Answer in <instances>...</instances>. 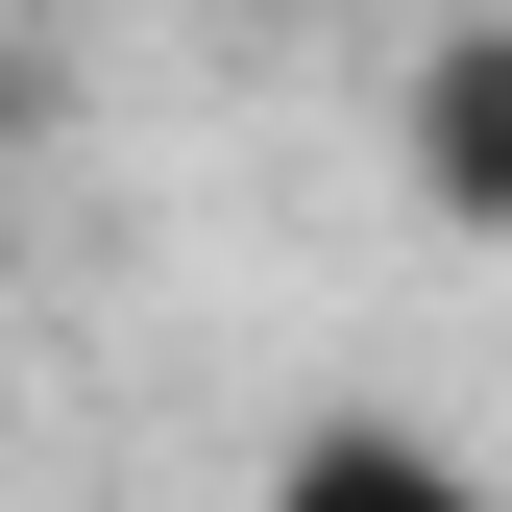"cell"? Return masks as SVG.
<instances>
[{"label":"cell","mask_w":512,"mask_h":512,"mask_svg":"<svg viewBox=\"0 0 512 512\" xmlns=\"http://www.w3.org/2000/svg\"><path fill=\"white\" fill-rule=\"evenodd\" d=\"M415 196L464 220V244L512 220V25H488V0H464L439 49H415Z\"/></svg>","instance_id":"obj_1"}]
</instances>
